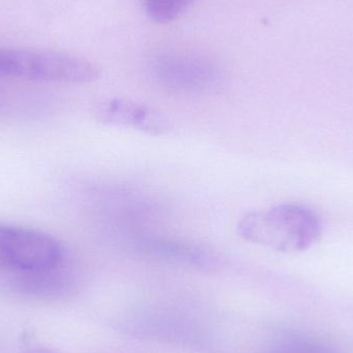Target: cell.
Here are the masks:
<instances>
[{
    "label": "cell",
    "instance_id": "6da1fadb",
    "mask_svg": "<svg viewBox=\"0 0 353 353\" xmlns=\"http://www.w3.org/2000/svg\"><path fill=\"white\" fill-rule=\"evenodd\" d=\"M245 241L283 253L308 250L321 238L323 223L310 208L281 203L246 214L238 224Z\"/></svg>",
    "mask_w": 353,
    "mask_h": 353
},
{
    "label": "cell",
    "instance_id": "7a4b0ae2",
    "mask_svg": "<svg viewBox=\"0 0 353 353\" xmlns=\"http://www.w3.org/2000/svg\"><path fill=\"white\" fill-rule=\"evenodd\" d=\"M97 64L72 54L28 49H0V76L37 82L83 85L101 78Z\"/></svg>",
    "mask_w": 353,
    "mask_h": 353
},
{
    "label": "cell",
    "instance_id": "3957f363",
    "mask_svg": "<svg viewBox=\"0 0 353 353\" xmlns=\"http://www.w3.org/2000/svg\"><path fill=\"white\" fill-rule=\"evenodd\" d=\"M66 253L55 236L33 228L0 224V268L22 274L62 267Z\"/></svg>",
    "mask_w": 353,
    "mask_h": 353
},
{
    "label": "cell",
    "instance_id": "277c9868",
    "mask_svg": "<svg viewBox=\"0 0 353 353\" xmlns=\"http://www.w3.org/2000/svg\"><path fill=\"white\" fill-rule=\"evenodd\" d=\"M157 79L169 88L180 91H203L217 81L215 68L203 60L186 56H165L154 65Z\"/></svg>",
    "mask_w": 353,
    "mask_h": 353
},
{
    "label": "cell",
    "instance_id": "5b68a950",
    "mask_svg": "<svg viewBox=\"0 0 353 353\" xmlns=\"http://www.w3.org/2000/svg\"><path fill=\"white\" fill-rule=\"evenodd\" d=\"M95 117L105 124L161 134L169 128L167 118L157 110L137 101L113 99L95 108Z\"/></svg>",
    "mask_w": 353,
    "mask_h": 353
},
{
    "label": "cell",
    "instance_id": "8992f818",
    "mask_svg": "<svg viewBox=\"0 0 353 353\" xmlns=\"http://www.w3.org/2000/svg\"><path fill=\"white\" fill-rule=\"evenodd\" d=\"M137 247L153 256L173 259L190 265H205L213 261L211 253L203 246L175 239L144 236L139 239Z\"/></svg>",
    "mask_w": 353,
    "mask_h": 353
},
{
    "label": "cell",
    "instance_id": "52a82bcc",
    "mask_svg": "<svg viewBox=\"0 0 353 353\" xmlns=\"http://www.w3.org/2000/svg\"><path fill=\"white\" fill-rule=\"evenodd\" d=\"M195 0H145L147 14L157 23H170L180 17Z\"/></svg>",
    "mask_w": 353,
    "mask_h": 353
},
{
    "label": "cell",
    "instance_id": "ba28073f",
    "mask_svg": "<svg viewBox=\"0 0 353 353\" xmlns=\"http://www.w3.org/2000/svg\"><path fill=\"white\" fill-rule=\"evenodd\" d=\"M23 353H60L58 350H53L49 347H33L30 350H27L26 352Z\"/></svg>",
    "mask_w": 353,
    "mask_h": 353
}]
</instances>
